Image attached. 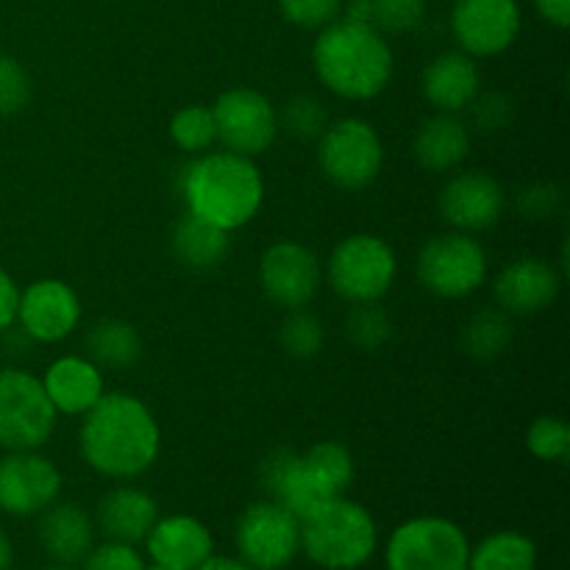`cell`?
Masks as SVG:
<instances>
[{"instance_id":"1","label":"cell","mask_w":570,"mask_h":570,"mask_svg":"<svg viewBox=\"0 0 570 570\" xmlns=\"http://www.w3.org/2000/svg\"><path fill=\"white\" fill-rule=\"evenodd\" d=\"M78 451L98 476L134 482L159 460V421L137 395L104 393V399L81 417Z\"/></svg>"},{"instance_id":"2","label":"cell","mask_w":570,"mask_h":570,"mask_svg":"<svg viewBox=\"0 0 570 570\" xmlns=\"http://www.w3.org/2000/svg\"><path fill=\"white\" fill-rule=\"evenodd\" d=\"M312 67L317 81L337 98L373 100L393 81L395 59L382 31L340 17L317 31Z\"/></svg>"},{"instance_id":"3","label":"cell","mask_w":570,"mask_h":570,"mask_svg":"<svg viewBox=\"0 0 570 570\" xmlns=\"http://www.w3.org/2000/svg\"><path fill=\"white\" fill-rule=\"evenodd\" d=\"M181 198L189 215L232 234L259 215L265 178L248 156L206 150L181 170Z\"/></svg>"},{"instance_id":"4","label":"cell","mask_w":570,"mask_h":570,"mask_svg":"<svg viewBox=\"0 0 570 570\" xmlns=\"http://www.w3.org/2000/svg\"><path fill=\"white\" fill-rule=\"evenodd\" d=\"M376 549V518L345 495L301 521V551L323 570H360L373 560Z\"/></svg>"},{"instance_id":"5","label":"cell","mask_w":570,"mask_h":570,"mask_svg":"<svg viewBox=\"0 0 570 570\" xmlns=\"http://www.w3.org/2000/svg\"><path fill=\"white\" fill-rule=\"evenodd\" d=\"M399 276V256L393 245L371 232L348 234L334 245L326 262V282L345 304L382 301Z\"/></svg>"},{"instance_id":"6","label":"cell","mask_w":570,"mask_h":570,"mask_svg":"<svg viewBox=\"0 0 570 570\" xmlns=\"http://www.w3.org/2000/svg\"><path fill=\"white\" fill-rule=\"evenodd\" d=\"M317 167L326 181L345 193L373 187L384 167V142L373 122L362 117L328 122L317 137Z\"/></svg>"},{"instance_id":"7","label":"cell","mask_w":570,"mask_h":570,"mask_svg":"<svg viewBox=\"0 0 570 570\" xmlns=\"http://www.w3.org/2000/svg\"><path fill=\"white\" fill-rule=\"evenodd\" d=\"M471 540L443 515H417L393 529L384 546L387 570H468Z\"/></svg>"},{"instance_id":"8","label":"cell","mask_w":570,"mask_h":570,"mask_svg":"<svg viewBox=\"0 0 570 570\" xmlns=\"http://www.w3.org/2000/svg\"><path fill=\"white\" fill-rule=\"evenodd\" d=\"M488 250L473 234L445 232L426 239L417 254V282L438 298L460 301L488 282Z\"/></svg>"},{"instance_id":"9","label":"cell","mask_w":570,"mask_h":570,"mask_svg":"<svg viewBox=\"0 0 570 570\" xmlns=\"http://www.w3.org/2000/svg\"><path fill=\"white\" fill-rule=\"evenodd\" d=\"M56 417L37 373L22 367L0 371V449H42L53 434Z\"/></svg>"},{"instance_id":"10","label":"cell","mask_w":570,"mask_h":570,"mask_svg":"<svg viewBox=\"0 0 570 570\" xmlns=\"http://www.w3.org/2000/svg\"><path fill=\"white\" fill-rule=\"evenodd\" d=\"M239 560L256 570H284L301 554V518L278 501H254L234 527Z\"/></svg>"},{"instance_id":"11","label":"cell","mask_w":570,"mask_h":570,"mask_svg":"<svg viewBox=\"0 0 570 570\" xmlns=\"http://www.w3.org/2000/svg\"><path fill=\"white\" fill-rule=\"evenodd\" d=\"M217 142L223 150L256 159L273 148L278 137V109L265 92L250 87H232L212 104Z\"/></svg>"},{"instance_id":"12","label":"cell","mask_w":570,"mask_h":570,"mask_svg":"<svg viewBox=\"0 0 570 570\" xmlns=\"http://www.w3.org/2000/svg\"><path fill=\"white\" fill-rule=\"evenodd\" d=\"M323 284V265L315 250L295 239H278L259 259V287L284 312L304 309Z\"/></svg>"},{"instance_id":"13","label":"cell","mask_w":570,"mask_h":570,"mask_svg":"<svg viewBox=\"0 0 570 570\" xmlns=\"http://www.w3.org/2000/svg\"><path fill=\"white\" fill-rule=\"evenodd\" d=\"M61 495V471L50 456L33 451H6L0 460V512L37 518Z\"/></svg>"},{"instance_id":"14","label":"cell","mask_w":570,"mask_h":570,"mask_svg":"<svg viewBox=\"0 0 570 570\" xmlns=\"http://www.w3.org/2000/svg\"><path fill=\"white\" fill-rule=\"evenodd\" d=\"M518 0H454L451 33L462 53L493 59L510 50L521 33Z\"/></svg>"},{"instance_id":"15","label":"cell","mask_w":570,"mask_h":570,"mask_svg":"<svg viewBox=\"0 0 570 570\" xmlns=\"http://www.w3.org/2000/svg\"><path fill=\"white\" fill-rule=\"evenodd\" d=\"M81 315V298L61 278H37L26 289H20L17 326L33 343H61L76 332Z\"/></svg>"},{"instance_id":"16","label":"cell","mask_w":570,"mask_h":570,"mask_svg":"<svg viewBox=\"0 0 570 570\" xmlns=\"http://www.w3.org/2000/svg\"><path fill=\"white\" fill-rule=\"evenodd\" d=\"M440 217L454 232L479 234L493 228L507 209V193L495 176L484 170H460L438 195Z\"/></svg>"},{"instance_id":"17","label":"cell","mask_w":570,"mask_h":570,"mask_svg":"<svg viewBox=\"0 0 570 570\" xmlns=\"http://www.w3.org/2000/svg\"><path fill=\"white\" fill-rule=\"evenodd\" d=\"M259 479L267 495L287 507L289 512H295L301 521L328 501L340 499L337 490L315 471L306 454L293 449H273L262 460Z\"/></svg>"},{"instance_id":"18","label":"cell","mask_w":570,"mask_h":570,"mask_svg":"<svg viewBox=\"0 0 570 570\" xmlns=\"http://www.w3.org/2000/svg\"><path fill=\"white\" fill-rule=\"evenodd\" d=\"M562 289V273L543 256H521L510 262L493 282V298L507 315L546 312Z\"/></svg>"},{"instance_id":"19","label":"cell","mask_w":570,"mask_h":570,"mask_svg":"<svg viewBox=\"0 0 570 570\" xmlns=\"http://www.w3.org/2000/svg\"><path fill=\"white\" fill-rule=\"evenodd\" d=\"M148 557L154 566L170 570H198L206 560L215 557V538L200 518L176 512L159 515L154 529L145 538Z\"/></svg>"},{"instance_id":"20","label":"cell","mask_w":570,"mask_h":570,"mask_svg":"<svg viewBox=\"0 0 570 570\" xmlns=\"http://www.w3.org/2000/svg\"><path fill=\"white\" fill-rule=\"evenodd\" d=\"M39 382L56 415L67 417H83L106 393L104 367L81 354H65L53 360L45 367Z\"/></svg>"},{"instance_id":"21","label":"cell","mask_w":570,"mask_h":570,"mask_svg":"<svg viewBox=\"0 0 570 570\" xmlns=\"http://www.w3.org/2000/svg\"><path fill=\"white\" fill-rule=\"evenodd\" d=\"M421 89L426 104L443 115H460L482 92V72L473 56L462 50L440 53L423 67Z\"/></svg>"},{"instance_id":"22","label":"cell","mask_w":570,"mask_h":570,"mask_svg":"<svg viewBox=\"0 0 570 570\" xmlns=\"http://www.w3.org/2000/svg\"><path fill=\"white\" fill-rule=\"evenodd\" d=\"M92 521L106 540L139 546L145 543L154 523L159 521V504L148 490L122 482L100 495Z\"/></svg>"},{"instance_id":"23","label":"cell","mask_w":570,"mask_h":570,"mask_svg":"<svg viewBox=\"0 0 570 570\" xmlns=\"http://www.w3.org/2000/svg\"><path fill=\"white\" fill-rule=\"evenodd\" d=\"M92 515L72 501H53L45 512H39L37 538L45 554L56 566H81L83 557L95 546Z\"/></svg>"},{"instance_id":"24","label":"cell","mask_w":570,"mask_h":570,"mask_svg":"<svg viewBox=\"0 0 570 570\" xmlns=\"http://www.w3.org/2000/svg\"><path fill=\"white\" fill-rule=\"evenodd\" d=\"M471 154V131L460 115H443L434 111L429 120L421 122L412 139V156L426 173L443 176V173L460 170L462 161Z\"/></svg>"},{"instance_id":"25","label":"cell","mask_w":570,"mask_h":570,"mask_svg":"<svg viewBox=\"0 0 570 570\" xmlns=\"http://www.w3.org/2000/svg\"><path fill=\"white\" fill-rule=\"evenodd\" d=\"M170 248L173 256H176L187 271L204 273L215 271V267H220L223 262H226L232 239H228V232H223V228L212 226V223L184 212V215L178 217L176 226H173Z\"/></svg>"},{"instance_id":"26","label":"cell","mask_w":570,"mask_h":570,"mask_svg":"<svg viewBox=\"0 0 570 570\" xmlns=\"http://www.w3.org/2000/svg\"><path fill=\"white\" fill-rule=\"evenodd\" d=\"M468 570H538V546L518 529H499L471 546Z\"/></svg>"},{"instance_id":"27","label":"cell","mask_w":570,"mask_h":570,"mask_svg":"<svg viewBox=\"0 0 570 570\" xmlns=\"http://www.w3.org/2000/svg\"><path fill=\"white\" fill-rule=\"evenodd\" d=\"M87 356L100 367H131L142 356V334L122 317H106L89 328Z\"/></svg>"},{"instance_id":"28","label":"cell","mask_w":570,"mask_h":570,"mask_svg":"<svg viewBox=\"0 0 570 570\" xmlns=\"http://www.w3.org/2000/svg\"><path fill=\"white\" fill-rule=\"evenodd\" d=\"M512 334H515L512 332V315H507L499 306H488V309H479L476 315L468 317L460 334V345L471 360L493 362L510 348Z\"/></svg>"},{"instance_id":"29","label":"cell","mask_w":570,"mask_h":570,"mask_svg":"<svg viewBox=\"0 0 570 570\" xmlns=\"http://www.w3.org/2000/svg\"><path fill=\"white\" fill-rule=\"evenodd\" d=\"M170 139L178 150L189 156H200L217 145V126L212 106L189 104L181 106L170 117Z\"/></svg>"},{"instance_id":"30","label":"cell","mask_w":570,"mask_h":570,"mask_svg":"<svg viewBox=\"0 0 570 570\" xmlns=\"http://www.w3.org/2000/svg\"><path fill=\"white\" fill-rule=\"evenodd\" d=\"M393 317H390V312L379 301L351 304L348 317H345V337H348L351 345L373 354V351H382L393 340Z\"/></svg>"},{"instance_id":"31","label":"cell","mask_w":570,"mask_h":570,"mask_svg":"<svg viewBox=\"0 0 570 570\" xmlns=\"http://www.w3.org/2000/svg\"><path fill=\"white\" fill-rule=\"evenodd\" d=\"M326 343V328H323L321 317L312 315L309 309H293L278 326V345L293 360H315Z\"/></svg>"},{"instance_id":"32","label":"cell","mask_w":570,"mask_h":570,"mask_svg":"<svg viewBox=\"0 0 570 570\" xmlns=\"http://www.w3.org/2000/svg\"><path fill=\"white\" fill-rule=\"evenodd\" d=\"M332 122L326 104L315 95H293L278 111V128L301 142H317L326 126Z\"/></svg>"},{"instance_id":"33","label":"cell","mask_w":570,"mask_h":570,"mask_svg":"<svg viewBox=\"0 0 570 570\" xmlns=\"http://www.w3.org/2000/svg\"><path fill=\"white\" fill-rule=\"evenodd\" d=\"M306 460L315 465V471L337 490L340 495H345V490L351 488L356 476V462L354 454L348 451V445L337 443V440H321L312 449L304 451Z\"/></svg>"},{"instance_id":"34","label":"cell","mask_w":570,"mask_h":570,"mask_svg":"<svg viewBox=\"0 0 570 570\" xmlns=\"http://www.w3.org/2000/svg\"><path fill=\"white\" fill-rule=\"evenodd\" d=\"M527 449L534 460L562 465L570 454V429L562 417H534L527 429Z\"/></svg>"},{"instance_id":"35","label":"cell","mask_w":570,"mask_h":570,"mask_svg":"<svg viewBox=\"0 0 570 570\" xmlns=\"http://www.w3.org/2000/svg\"><path fill=\"white\" fill-rule=\"evenodd\" d=\"M373 9V28L382 31L384 37L393 33H410L423 26L426 20V0H371Z\"/></svg>"},{"instance_id":"36","label":"cell","mask_w":570,"mask_h":570,"mask_svg":"<svg viewBox=\"0 0 570 570\" xmlns=\"http://www.w3.org/2000/svg\"><path fill=\"white\" fill-rule=\"evenodd\" d=\"M33 83L14 56L0 53V117H14L31 104Z\"/></svg>"},{"instance_id":"37","label":"cell","mask_w":570,"mask_h":570,"mask_svg":"<svg viewBox=\"0 0 570 570\" xmlns=\"http://www.w3.org/2000/svg\"><path fill=\"white\" fill-rule=\"evenodd\" d=\"M465 111L482 134H501L515 120V100L504 92H479Z\"/></svg>"},{"instance_id":"38","label":"cell","mask_w":570,"mask_h":570,"mask_svg":"<svg viewBox=\"0 0 570 570\" xmlns=\"http://www.w3.org/2000/svg\"><path fill=\"white\" fill-rule=\"evenodd\" d=\"M278 11L284 20L304 31H321L328 22L340 20L343 0H278Z\"/></svg>"},{"instance_id":"39","label":"cell","mask_w":570,"mask_h":570,"mask_svg":"<svg viewBox=\"0 0 570 570\" xmlns=\"http://www.w3.org/2000/svg\"><path fill=\"white\" fill-rule=\"evenodd\" d=\"M81 570H145V557L137 546L120 540H104L89 549L81 560Z\"/></svg>"},{"instance_id":"40","label":"cell","mask_w":570,"mask_h":570,"mask_svg":"<svg viewBox=\"0 0 570 570\" xmlns=\"http://www.w3.org/2000/svg\"><path fill=\"white\" fill-rule=\"evenodd\" d=\"M562 189L551 181H538L529 184L518 195V212L529 220H546V217H554L562 209Z\"/></svg>"},{"instance_id":"41","label":"cell","mask_w":570,"mask_h":570,"mask_svg":"<svg viewBox=\"0 0 570 570\" xmlns=\"http://www.w3.org/2000/svg\"><path fill=\"white\" fill-rule=\"evenodd\" d=\"M17 304H20V287L14 278L0 267V334L9 332L17 323Z\"/></svg>"},{"instance_id":"42","label":"cell","mask_w":570,"mask_h":570,"mask_svg":"<svg viewBox=\"0 0 570 570\" xmlns=\"http://www.w3.org/2000/svg\"><path fill=\"white\" fill-rule=\"evenodd\" d=\"M534 9L540 11L546 22L566 31L570 26V0H534Z\"/></svg>"},{"instance_id":"43","label":"cell","mask_w":570,"mask_h":570,"mask_svg":"<svg viewBox=\"0 0 570 570\" xmlns=\"http://www.w3.org/2000/svg\"><path fill=\"white\" fill-rule=\"evenodd\" d=\"M198 570H256V568H250L248 562H243L239 557H217L215 554L212 560H206Z\"/></svg>"},{"instance_id":"44","label":"cell","mask_w":570,"mask_h":570,"mask_svg":"<svg viewBox=\"0 0 570 570\" xmlns=\"http://www.w3.org/2000/svg\"><path fill=\"white\" fill-rule=\"evenodd\" d=\"M11 566H14V546L9 534L0 529V570H11Z\"/></svg>"},{"instance_id":"45","label":"cell","mask_w":570,"mask_h":570,"mask_svg":"<svg viewBox=\"0 0 570 570\" xmlns=\"http://www.w3.org/2000/svg\"><path fill=\"white\" fill-rule=\"evenodd\" d=\"M42 570H76V568H72V566H56V562H53V566L42 568Z\"/></svg>"},{"instance_id":"46","label":"cell","mask_w":570,"mask_h":570,"mask_svg":"<svg viewBox=\"0 0 570 570\" xmlns=\"http://www.w3.org/2000/svg\"><path fill=\"white\" fill-rule=\"evenodd\" d=\"M145 570H170V568H161V566H154V562H150V566H145Z\"/></svg>"}]
</instances>
